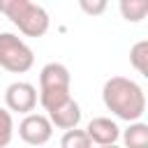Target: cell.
<instances>
[{
    "label": "cell",
    "mask_w": 148,
    "mask_h": 148,
    "mask_svg": "<svg viewBox=\"0 0 148 148\" xmlns=\"http://www.w3.org/2000/svg\"><path fill=\"white\" fill-rule=\"evenodd\" d=\"M102 102L104 106L120 120L136 123L146 113V95L143 88L127 79V76H111L104 81L102 88Z\"/></svg>",
    "instance_id": "1"
},
{
    "label": "cell",
    "mask_w": 148,
    "mask_h": 148,
    "mask_svg": "<svg viewBox=\"0 0 148 148\" xmlns=\"http://www.w3.org/2000/svg\"><path fill=\"white\" fill-rule=\"evenodd\" d=\"M0 14H5L25 37H44L51 25L46 9L30 0H0Z\"/></svg>",
    "instance_id": "2"
},
{
    "label": "cell",
    "mask_w": 148,
    "mask_h": 148,
    "mask_svg": "<svg viewBox=\"0 0 148 148\" xmlns=\"http://www.w3.org/2000/svg\"><path fill=\"white\" fill-rule=\"evenodd\" d=\"M72 76L69 69L62 62H46L39 72V104L44 106V111H53L56 106L65 104L72 95Z\"/></svg>",
    "instance_id": "3"
},
{
    "label": "cell",
    "mask_w": 148,
    "mask_h": 148,
    "mask_svg": "<svg viewBox=\"0 0 148 148\" xmlns=\"http://www.w3.org/2000/svg\"><path fill=\"white\" fill-rule=\"evenodd\" d=\"M35 65L32 49L14 32H0V67L12 74H25Z\"/></svg>",
    "instance_id": "4"
},
{
    "label": "cell",
    "mask_w": 148,
    "mask_h": 148,
    "mask_svg": "<svg viewBox=\"0 0 148 148\" xmlns=\"http://www.w3.org/2000/svg\"><path fill=\"white\" fill-rule=\"evenodd\" d=\"M5 104H7L9 113L14 111V113L28 116L37 106V88L28 81H14L5 90Z\"/></svg>",
    "instance_id": "5"
},
{
    "label": "cell",
    "mask_w": 148,
    "mask_h": 148,
    "mask_svg": "<svg viewBox=\"0 0 148 148\" xmlns=\"http://www.w3.org/2000/svg\"><path fill=\"white\" fill-rule=\"evenodd\" d=\"M18 136L28 146H44L53 136V125L44 113H28L18 123Z\"/></svg>",
    "instance_id": "6"
},
{
    "label": "cell",
    "mask_w": 148,
    "mask_h": 148,
    "mask_svg": "<svg viewBox=\"0 0 148 148\" xmlns=\"http://www.w3.org/2000/svg\"><path fill=\"white\" fill-rule=\"evenodd\" d=\"M86 134L97 146H113L120 139V127L116 120H111L106 116H97L86 125Z\"/></svg>",
    "instance_id": "7"
},
{
    "label": "cell",
    "mask_w": 148,
    "mask_h": 148,
    "mask_svg": "<svg viewBox=\"0 0 148 148\" xmlns=\"http://www.w3.org/2000/svg\"><path fill=\"white\" fill-rule=\"evenodd\" d=\"M46 118H49V123L53 125V127H58V130H76L79 127V123H81V106H79V102L74 99V97H69L65 104H60V106H56L53 111H49L46 113Z\"/></svg>",
    "instance_id": "8"
},
{
    "label": "cell",
    "mask_w": 148,
    "mask_h": 148,
    "mask_svg": "<svg viewBox=\"0 0 148 148\" xmlns=\"http://www.w3.org/2000/svg\"><path fill=\"white\" fill-rule=\"evenodd\" d=\"M125 148H148V125L143 120L130 123L127 130L123 132Z\"/></svg>",
    "instance_id": "9"
},
{
    "label": "cell",
    "mask_w": 148,
    "mask_h": 148,
    "mask_svg": "<svg viewBox=\"0 0 148 148\" xmlns=\"http://www.w3.org/2000/svg\"><path fill=\"white\" fill-rule=\"evenodd\" d=\"M120 14L130 23H139L148 14V0H120Z\"/></svg>",
    "instance_id": "10"
},
{
    "label": "cell",
    "mask_w": 148,
    "mask_h": 148,
    "mask_svg": "<svg viewBox=\"0 0 148 148\" xmlns=\"http://www.w3.org/2000/svg\"><path fill=\"white\" fill-rule=\"evenodd\" d=\"M130 62H132V67H134L139 74L148 76V42H146V39L136 42V44L130 49Z\"/></svg>",
    "instance_id": "11"
},
{
    "label": "cell",
    "mask_w": 148,
    "mask_h": 148,
    "mask_svg": "<svg viewBox=\"0 0 148 148\" xmlns=\"http://www.w3.org/2000/svg\"><path fill=\"white\" fill-rule=\"evenodd\" d=\"M60 148H92V141L88 139L86 130H67L60 139Z\"/></svg>",
    "instance_id": "12"
},
{
    "label": "cell",
    "mask_w": 148,
    "mask_h": 148,
    "mask_svg": "<svg viewBox=\"0 0 148 148\" xmlns=\"http://www.w3.org/2000/svg\"><path fill=\"white\" fill-rule=\"evenodd\" d=\"M14 136V118L7 109L0 106V148H7Z\"/></svg>",
    "instance_id": "13"
},
{
    "label": "cell",
    "mask_w": 148,
    "mask_h": 148,
    "mask_svg": "<svg viewBox=\"0 0 148 148\" xmlns=\"http://www.w3.org/2000/svg\"><path fill=\"white\" fill-rule=\"evenodd\" d=\"M79 7H81L86 14H90V16H97V14H102V12L106 9V2H104V0H97V2L81 0V2H79Z\"/></svg>",
    "instance_id": "14"
},
{
    "label": "cell",
    "mask_w": 148,
    "mask_h": 148,
    "mask_svg": "<svg viewBox=\"0 0 148 148\" xmlns=\"http://www.w3.org/2000/svg\"><path fill=\"white\" fill-rule=\"evenodd\" d=\"M99 148H120V146H116V143H113V146H99Z\"/></svg>",
    "instance_id": "15"
}]
</instances>
